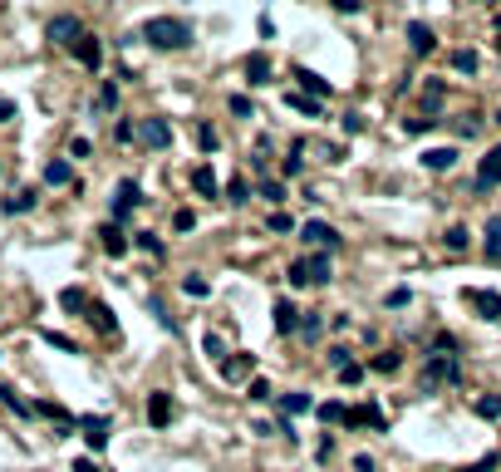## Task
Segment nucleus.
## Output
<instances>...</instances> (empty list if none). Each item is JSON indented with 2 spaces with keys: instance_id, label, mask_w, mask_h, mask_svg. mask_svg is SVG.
Segmentation results:
<instances>
[{
  "instance_id": "49",
  "label": "nucleus",
  "mask_w": 501,
  "mask_h": 472,
  "mask_svg": "<svg viewBox=\"0 0 501 472\" xmlns=\"http://www.w3.org/2000/svg\"><path fill=\"white\" fill-rule=\"evenodd\" d=\"M492 468H497V453H487L482 463H472V468H457V472H492Z\"/></svg>"
},
{
  "instance_id": "47",
  "label": "nucleus",
  "mask_w": 501,
  "mask_h": 472,
  "mask_svg": "<svg viewBox=\"0 0 501 472\" xmlns=\"http://www.w3.org/2000/svg\"><path fill=\"white\" fill-rule=\"evenodd\" d=\"M300 168H305V163H300V148H295V153L285 158V168H281V173H285V178H300Z\"/></svg>"
},
{
  "instance_id": "10",
  "label": "nucleus",
  "mask_w": 501,
  "mask_h": 472,
  "mask_svg": "<svg viewBox=\"0 0 501 472\" xmlns=\"http://www.w3.org/2000/svg\"><path fill=\"white\" fill-rule=\"evenodd\" d=\"M300 236L310 241V246H324V251H334V246H339V231H334L329 221H305Z\"/></svg>"
},
{
  "instance_id": "30",
  "label": "nucleus",
  "mask_w": 501,
  "mask_h": 472,
  "mask_svg": "<svg viewBox=\"0 0 501 472\" xmlns=\"http://www.w3.org/2000/svg\"><path fill=\"white\" fill-rule=\"evenodd\" d=\"M477 418H501V393H482L477 398Z\"/></svg>"
},
{
  "instance_id": "43",
  "label": "nucleus",
  "mask_w": 501,
  "mask_h": 472,
  "mask_svg": "<svg viewBox=\"0 0 501 472\" xmlns=\"http://www.w3.org/2000/svg\"><path fill=\"white\" fill-rule=\"evenodd\" d=\"M201 350H206L211 359H221V350H226V345H221V335H201Z\"/></svg>"
},
{
  "instance_id": "18",
  "label": "nucleus",
  "mask_w": 501,
  "mask_h": 472,
  "mask_svg": "<svg viewBox=\"0 0 501 472\" xmlns=\"http://www.w3.org/2000/svg\"><path fill=\"white\" fill-rule=\"evenodd\" d=\"M45 183H49V188H69V183H74V168H69V158H54V163H45Z\"/></svg>"
},
{
  "instance_id": "13",
  "label": "nucleus",
  "mask_w": 501,
  "mask_h": 472,
  "mask_svg": "<svg viewBox=\"0 0 501 472\" xmlns=\"http://www.w3.org/2000/svg\"><path fill=\"white\" fill-rule=\"evenodd\" d=\"M423 168H428V173H447V168H457V148H428V153H423Z\"/></svg>"
},
{
  "instance_id": "42",
  "label": "nucleus",
  "mask_w": 501,
  "mask_h": 472,
  "mask_svg": "<svg viewBox=\"0 0 501 472\" xmlns=\"http://www.w3.org/2000/svg\"><path fill=\"white\" fill-rule=\"evenodd\" d=\"M462 246H467V226H452L447 231V251H462Z\"/></svg>"
},
{
  "instance_id": "21",
  "label": "nucleus",
  "mask_w": 501,
  "mask_h": 472,
  "mask_svg": "<svg viewBox=\"0 0 501 472\" xmlns=\"http://www.w3.org/2000/svg\"><path fill=\"white\" fill-rule=\"evenodd\" d=\"M310 408H314L310 393H281V413H285V418H300V413H310Z\"/></svg>"
},
{
  "instance_id": "37",
  "label": "nucleus",
  "mask_w": 501,
  "mask_h": 472,
  "mask_svg": "<svg viewBox=\"0 0 501 472\" xmlns=\"http://www.w3.org/2000/svg\"><path fill=\"white\" fill-rule=\"evenodd\" d=\"M226 202H231V207H241V202H251V188H246L241 178H231V188H226Z\"/></svg>"
},
{
  "instance_id": "33",
  "label": "nucleus",
  "mask_w": 501,
  "mask_h": 472,
  "mask_svg": "<svg viewBox=\"0 0 501 472\" xmlns=\"http://www.w3.org/2000/svg\"><path fill=\"white\" fill-rule=\"evenodd\" d=\"M182 295H192V300H206V295H211V285L201 281V276H182Z\"/></svg>"
},
{
  "instance_id": "41",
  "label": "nucleus",
  "mask_w": 501,
  "mask_h": 472,
  "mask_svg": "<svg viewBox=\"0 0 501 472\" xmlns=\"http://www.w3.org/2000/svg\"><path fill=\"white\" fill-rule=\"evenodd\" d=\"M266 226H271V231H295V221H290L285 212H271V221H266Z\"/></svg>"
},
{
  "instance_id": "5",
  "label": "nucleus",
  "mask_w": 501,
  "mask_h": 472,
  "mask_svg": "<svg viewBox=\"0 0 501 472\" xmlns=\"http://www.w3.org/2000/svg\"><path fill=\"white\" fill-rule=\"evenodd\" d=\"M133 207H143V188H138L133 178H123V183H118V197H113V226H118V221H128V212H133Z\"/></svg>"
},
{
  "instance_id": "52",
  "label": "nucleus",
  "mask_w": 501,
  "mask_h": 472,
  "mask_svg": "<svg viewBox=\"0 0 501 472\" xmlns=\"http://www.w3.org/2000/svg\"><path fill=\"white\" fill-rule=\"evenodd\" d=\"M290 285H295V290H300V285H310V281H305V261H295V266H290Z\"/></svg>"
},
{
  "instance_id": "27",
  "label": "nucleus",
  "mask_w": 501,
  "mask_h": 472,
  "mask_svg": "<svg viewBox=\"0 0 501 472\" xmlns=\"http://www.w3.org/2000/svg\"><path fill=\"white\" fill-rule=\"evenodd\" d=\"M89 320L99 325L103 335H113V330H118V320H113V310H108V305H89Z\"/></svg>"
},
{
  "instance_id": "35",
  "label": "nucleus",
  "mask_w": 501,
  "mask_h": 472,
  "mask_svg": "<svg viewBox=\"0 0 501 472\" xmlns=\"http://www.w3.org/2000/svg\"><path fill=\"white\" fill-rule=\"evenodd\" d=\"M133 246H138V251H148V256H163V241H158L153 231H138V236H133Z\"/></svg>"
},
{
  "instance_id": "36",
  "label": "nucleus",
  "mask_w": 501,
  "mask_h": 472,
  "mask_svg": "<svg viewBox=\"0 0 501 472\" xmlns=\"http://www.w3.org/2000/svg\"><path fill=\"white\" fill-rule=\"evenodd\" d=\"M94 108H99V113L118 108V84H103V89H99V98H94Z\"/></svg>"
},
{
  "instance_id": "45",
  "label": "nucleus",
  "mask_w": 501,
  "mask_h": 472,
  "mask_svg": "<svg viewBox=\"0 0 501 472\" xmlns=\"http://www.w3.org/2000/svg\"><path fill=\"white\" fill-rule=\"evenodd\" d=\"M339 128H344V133H349V138H354V133H359V128H364V118H359V113H344V118H339Z\"/></svg>"
},
{
  "instance_id": "9",
  "label": "nucleus",
  "mask_w": 501,
  "mask_h": 472,
  "mask_svg": "<svg viewBox=\"0 0 501 472\" xmlns=\"http://www.w3.org/2000/svg\"><path fill=\"white\" fill-rule=\"evenodd\" d=\"M344 423H349V428H354V423H369L374 433H389V418H384V408H379L374 398H369L364 408H349V418H344Z\"/></svg>"
},
{
  "instance_id": "24",
  "label": "nucleus",
  "mask_w": 501,
  "mask_h": 472,
  "mask_svg": "<svg viewBox=\"0 0 501 472\" xmlns=\"http://www.w3.org/2000/svg\"><path fill=\"white\" fill-rule=\"evenodd\" d=\"M192 188H197L201 197H216V173H211V163L192 168Z\"/></svg>"
},
{
  "instance_id": "14",
  "label": "nucleus",
  "mask_w": 501,
  "mask_h": 472,
  "mask_svg": "<svg viewBox=\"0 0 501 472\" xmlns=\"http://www.w3.org/2000/svg\"><path fill=\"white\" fill-rule=\"evenodd\" d=\"M79 428H84V438H89V448H94V453L108 448V418H79Z\"/></svg>"
},
{
  "instance_id": "40",
  "label": "nucleus",
  "mask_w": 501,
  "mask_h": 472,
  "mask_svg": "<svg viewBox=\"0 0 501 472\" xmlns=\"http://www.w3.org/2000/svg\"><path fill=\"white\" fill-rule=\"evenodd\" d=\"M231 113H236V118H251L256 108H251V98H246V94H231Z\"/></svg>"
},
{
  "instance_id": "22",
  "label": "nucleus",
  "mask_w": 501,
  "mask_h": 472,
  "mask_svg": "<svg viewBox=\"0 0 501 472\" xmlns=\"http://www.w3.org/2000/svg\"><path fill=\"white\" fill-rule=\"evenodd\" d=\"M305 281H314V285L329 281V256H324V251H314V256L305 261Z\"/></svg>"
},
{
  "instance_id": "4",
  "label": "nucleus",
  "mask_w": 501,
  "mask_h": 472,
  "mask_svg": "<svg viewBox=\"0 0 501 472\" xmlns=\"http://www.w3.org/2000/svg\"><path fill=\"white\" fill-rule=\"evenodd\" d=\"M472 188H477V192L501 188V148H487V153H482V163H477V178H472Z\"/></svg>"
},
{
  "instance_id": "25",
  "label": "nucleus",
  "mask_w": 501,
  "mask_h": 472,
  "mask_svg": "<svg viewBox=\"0 0 501 472\" xmlns=\"http://www.w3.org/2000/svg\"><path fill=\"white\" fill-rule=\"evenodd\" d=\"M399 355H394V350H384V355H374V359H369V369H374V374H399Z\"/></svg>"
},
{
  "instance_id": "44",
  "label": "nucleus",
  "mask_w": 501,
  "mask_h": 472,
  "mask_svg": "<svg viewBox=\"0 0 501 472\" xmlns=\"http://www.w3.org/2000/svg\"><path fill=\"white\" fill-rule=\"evenodd\" d=\"M251 398H256V403H271L276 393H271V384H266V379H256V384H251Z\"/></svg>"
},
{
  "instance_id": "31",
  "label": "nucleus",
  "mask_w": 501,
  "mask_h": 472,
  "mask_svg": "<svg viewBox=\"0 0 501 472\" xmlns=\"http://www.w3.org/2000/svg\"><path fill=\"white\" fill-rule=\"evenodd\" d=\"M35 207V192H15V197H5V212L10 217H20V212H30Z\"/></svg>"
},
{
  "instance_id": "1",
  "label": "nucleus",
  "mask_w": 501,
  "mask_h": 472,
  "mask_svg": "<svg viewBox=\"0 0 501 472\" xmlns=\"http://www.w3.org/2000/svg\"><path fill=\"white\" fill-rule=\"evenodd\" d=\"M143 40H148L153 50H182V45H192V25H187L182 15H153V20L143 25Z\"/></svg>"
},
{
  "instance_id": "57",
  "label": "nucleus",
  "mask_w": 501,
  "mask_h": 472,
  "mask_svg": "<svg viewBox=\"0 0 501 472\" xmlns=\"http://www.w3.org/2000/svg\"><path fill=\"white\" fill-rule=\"evenodd\" d=\"M497 123H501V113H497Z\"/></svg>"
},
{
  "instance_id": "8",
  "label": "nucleus",
  "mask_w": 501,
  "mask_h": 472,
  "mask_svg": "<svg viewBox=\"0 0 501 472\" xmlns=\"http://www.w3.org/2000/svg\"><path fill=\"white\" fill-rule=\"evenodd\" d=\"M138 138H143L148 148H172V123H167V118H143Z\"/></svg>"
},
{
  "instance_id": "19",
  "label": "nucleus",
  "mask_w": 501,
  "mask_h": 472,
  "mask_svg": "<svg viewBox=\"0 0 501 472\" xmlns=\"http://www.w3.org/2000/svg\"><path fill=\"white\" fill-rule=\"evenodd\" d=\"M276 330H281V335H295V330H300V310H295L290 300H276Z\"/></svg>"
},
{
  "instance_id": "38",
  "label": "nucleus",
  "mask_w": 501,
  "mask_h": 472,
  "mask_svg": "<svg viewBox=\"0 0 501 472\" xmlns=\"http://www.w3.org/2000/svg\"><path fill=\"white\" fill-rule=\"evenodd\" d=\"M45 345H54V350H64V355H79V345H74L69 335H54V330H45Z\"/></svg>"
},
{
  "instance_id": "2",
  "label": "nucleus",
  "mask_w": 501,
  "mask_h": 472,
  "mask_svg": "<svg viewBox=\"0 0 501 472\" xmlns=\"http://www.w3.org/2000/svg\"><path fill=\"white\" fill-rule=\"evenodd\" d=\"M457 379H462V359H457V355H428L423 388H432V384H457Z\"/></svg>"
},
{
  "instance_id": "29",
  "label": "nucleus",
  "mask_w": 501,
  "mask_h": 472,
  "mask_svg": "<svg viewBox=\"0 0 501 472\" xmlns=\"http://www.w3.org/2000/svg\"><path fill=\"white\" fill-rule=\"evenodd\" d=\"M319 330H324V320L310 310V315H300V330H295V335H300V340H319Z\"/></svg>"
},
{
  "instance_id": "55",
  "label": "nucleus",
  "mask_w": 501,
  "mask_h": 472,
  "mask_svg": "<svg viewBox=\"0 0 501 472\" xmlns=\"http://www.w3.org/2000/svg\"><path fill=\"white\" fill-rule=\"evenodd\" d=\"M74 472H103V468L94 463V458H79V463H74Z\"/></svg>"
},
{
  "instance_id": "50",
  "label": "nucleus",
  "mask_w": 501,
  "mask_h": 472,
  "mask_svg": "<svg viewBox=\"0 0 501 472\" xmlns=\"http://www.w3.org/2000/svg\"><path fill=\"white\" fill-rule=\"evenodd\" d=\"M197 138H201V148H206V153L216 148V128H206V123H201V128H197Z\"/></svg>"
},
{
  "instance_id": "23",
  "label": "nucleus",
  "mask_w": 501,
  "mask_h": 472,
  "mask_svg": "<svg viewBox=\"0 0 501 472\" xmlns=\"http://www.w3.org/2000/svg\"><path fill=\"white\" fill-rule=\"evenodd\" d=\"M300 89L305 94H314V98H329L334 89H329V79H319L314 69H300Z\"/></svg>"
},
{
  "instance_id": "34",
  "label": "nucleus",
  "mask_w": 501,
  "mask_h": 472,
  "mask_svg": "<svg viewBox=\"0 0 501 472\" xmlns=\"http://www.w3.org/2000/svg\"><path fill=\"white\" fill-rule=\"evenodd\" d=\"M452 69H457V74H477V54H472V50H457V54H452Z\"/></svg>"
},
{
  "instance_id": "32",
  "label": "nucleus",
  "mask_w": 501,
  "mask_h": 472,
  "mask_svg": "<svg viewBox=\"0 0 501 472\" xmlns=\"http://www.w3.org/2000/svg\"><path fill=\"white\" fill-rule=\"evenodd\" d=\"M59 305H64V310H89V295L69 285V290H59Z\"/></svg>"
},
{
  "instance_id": "11",
  "label": "nucleus",
  "mask_w": 501,
  "mask_h": 472,
  "mask_svg": "<svg viewBox=\"0 0 501 472\" xmlns=\"http://www.w3.org/2000/svg\"><path fill=\"white\" fill-rule=\"evenodd\" d=\"M148 423H153V428H167V423H172V393L158 388V393L148 398Z\"/></svg>"
},
{
  "instance_id": "16",
  "label": "nucleus",
  "mask_w": 501,
  "mask_h": 472,
  "mask_svg": "<svg viewBox=\"0 0 501 472\" xmlns=\"http://www.w3.org/2000/svg\"><path fill=\"white\" fill-rule=\"evenodd\" d=\"M251 369H256V359H251V355H231V359H221V379H226V384L246 379Z\"/></svg>"
},
{
  "instance_id": "26",
  "label": "nucleus",
  "mask_w": 501,
  "mask_h": 472,
  "mask_svg": "<svg viewBox=\"0 0 501 472\" xmlns=\"http://www.w3.org/2000/svg\"><path fill=\"white\" fill-rule=\"evenodd\" d=\"M285 103L295 108V113H310V118H319L324 108H319V98H310V94H285Z\"/></svg>"
},
{
  "instance_id": "39",
  "label": "nucleus",
  "mask_w": 501,
  "mask_h": 472,
  "mask_svg": "<svg viewBox=\"0 0 501 472\" xmlns=\"http://www.w3.org/2000/svg\"><path fill=\"white\" fill-rule=\"evenodd\" d=\"M261 197H266V202H285V183L266 178V183H261Z\"/></svg>"
},
{
  "instance_id": "3",
  "label": "nucleus",
  "mask_w": 501,
  "mask_h": 472,
  "mask_svg": "<svg viewBox=\"0 0 501 472\" xmlns=\"http://www.w3.org/2000/svg\"><path fill=\"white\" fill-rule=\"evenodd\" d=\"M45 35H49L54 45H69V50H74V45L84 40V25H79V15H54V20L45 25Z\"/></svg>"
},
{
  "instance_id": "54",
  "label": "nucleus",
  "mask_w": 501,
  "mask_h": 472,
  "mask_svg": "<svg viewBox=\"0 0 501 472\" xmlns=\"http://www.w3.org/2000/svg\"><path fill=\"white\" fill-rule=\"evenodd\" d=\"M15 118V98H0V123H10Z\"/></svg>"
},
{
  "instance_id": "51",
  "label": "nucleus",
  "mask_w": 501,
  "mask_h": 472,
  "mask_svg": "<svg viewBox=\"0 0 501 472\" xmlns=\"http://www.w3.org/2000/svg\"><path fill=\"white\" fill-rule=\"evenodd\" d=\"M432 123H437V118H408V133H428Z\"/></svg>"
},
{
  "instance_id": "56",
  "label": "nucleus",
  "mask_w": 501,
  "mask_h": 472,
  "mask_svg": "<svg viewBox=\"0 0 501 472\" xmlns=\"http://www.w3.org/2000/svg\"><path fill=\"white\" fill-rule=\"evenodd\" d=\"M497 25H501V15H497Z\"/></svg>"
},
{
  "instance_id": "28",
  "label": "nucleus",
  "mask_w": 501,
  "mask_h": 472,
  "mask_svg": "<svg viewBox=\"0 0 501 472\" xmlns=\"http://www.w3.org/2000/svg\"><path fill=\"white\" fill-rule=\"evenodd\" d=\"M314 413H319V418H324V423H344V418H349V408H344V403H339V398H329V403H319V408H314Z\"/></svg>"
},
{
  "instance_id": "6",
  "label": "nucleus",
  "mask_w": 501,
  "mask_h": 472,
  "mask_svg": "<svg viewBox=\"0 0 501 472\" xmlns=\"http://www.w3.org/2000/svg\"><path fill=\"white\" fill-rule=\"evenodd\" d=\"M462 300L482 315V320H501V295L497 290H482V285H472V290H462Z\"/></svg>"
},
{
  "instance_id": "7",
  "label": "nucleus",
  "mask_w": 501,
  "mask_h": 472,
  "mask_svg": "<svg viewBox=\"0 0 501 472\" xmlns=\"http://www.w3.org/2000/svg\"><path fill=\"white\" fill-rule=\"evenodd\" d=\"M246 84H251V89H266V84H271V54H266V50H251V54H246Z\"/></svg>"
},
{
  "instance_id": "12",
  "label": "nucleus",
  "mask_w": 501,
  "mask_h": 472,
  "mask_svg": "<svg viewBox=\"0 0 501 472\" xmlns=\"http://www.w3.org/2000/svg\"><path fill=\"white\" fill-rule=\"evenodd\" d=\"M74 59H79L84 69H99V64H103V45L94 40V35H84V40L74 45Z\"/></svg>"
},
{
  "instance_id": "46",
  "label": "nucleus",
  "mask_w": 501,
  "mask_h": 472,
  "mask_svg": "<svg viewBox=\"0 0 501 472\" xmlns=\"http://www.w3.org/2000/svg\"><path fill=\"white\" fill-rule=\"evenodd\" d=\"M172 226H177V231H192V226H197V217H192V212H187V207H182V212H177V217H172Z\"/></svg>"
},
{
  "instance_id": "17",
  "label": "nucleus",
  "mask_w": 501,
  "mask_h": 472,
  "mask_svg": "<svg viewBox=\"0 0 501 472\" xmlns=\"http://www.w3.org/2000/svg\"><path fill=\"white\" fill-rule=\"evenodd\" d=\"M408 45H413V54H428L437 40H432V30H428L423 20H408Z\"/></svg>"
},
{
  "instance_id": "20",
  "label": "nucleus",
  "mask_w": 501,
  "mask_h": 472,
  "mask_svg": "<svg viewBox=\"0 0 501 472\" xmlns=\"http://www.w3.org/2000/svg\"><path fill=\"white\" fill-rule=\"evenodd\" d=\"M482 256H487L492 266H501V217L487 221V246H482Z\"/></svg>"
},
{
  "instance_id": "48",
  "label": "nucleus",
  "mask_w": 501,
  "mask_h": 472,
  "mask_svg": "<svg viewBox=\"0 0 501 472\" xmlns=\"http://www.w3.org/2000/svg\"><path fill=\"white\" fill-rule=\"evenodd\" d=\"M113 133H118V143H133V138H138V128H133V123H128V118H123V123H118V128H113Z\"/></svg>"
},
{
  "instance_id": "53",
  "label": "nucleus",
  "mask_w": 501,
  "mask_h": 472,
  "mask_svg": "<svg viewBox=\"0 0 501 472\" xmlns=\"http://www.w3.org/2000/svg\"><path fill=\"white\" fill-rule=\"evenodd\" d=\"M359 379H364V369H359V364H349V369L339 374V384H359Z\"/></svg>"
},
{
  "instance_id": "15",
  "label": "nucleus",
  "mask_w": 501,
  "mask_h": 472,
  "mask_svg": "<svg viewBox=\"0 0 501 472\" xmlns=\"http://www.w3.org/2000/svg\"><path fill=\"white\" fill-rule=\"evenodd\" d=\"M99 241H103V251H108V256H128V246H133V241L123 236V226H113V221L99 231Z\"/></svg>"
}]
</instances>
